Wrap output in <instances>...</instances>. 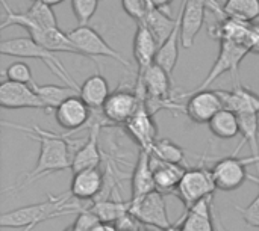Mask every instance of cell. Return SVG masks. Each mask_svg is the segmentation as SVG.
I'll list each match as a JSON object with an SVG mask.
<instances>
[{
    "label": "cell",
    "instance_id": "obj_1",
    "mask_svg": "<svg viewBox=\"0 0 259 231\" xmlns=\"http://www.w3.org/2000/svg\"><path fill=\"white\" fill-rule=\"evenodd\" d=\"M2 126L26 132V133H29V136L32 139H36L39 142V156H38L35 168L27 176H24L23 180H20L17 185L8 188L6 191H20L24 186H27V185L33 183L35 180H39L49 174H53L58 171H65V169L71 168L73 157L70 156V147H71V141L68 139L70 133H56V132L39 129L36 126L29 129V127L11 124L6 121H2Z\"/></svg>",
    "mask_w": 259,
    "mask_h": 231
},
{
    "label": "cell",
    "instance_id": "obj_2",
    "mask_svg": "<svg viewBox=\"0 0 259 231\" xmlns=\"http://www.w3.org/2000/svg\"><path fill=\"white\" fill-rule=\"evenodd\" d=\"M73 197L68 194L62 195H49L47 201L29 204L24 207H18L0 215V227L2 228H23V231H33L36 225L73 213H80L85 207L80 204L70 203Z\"/></svg>",
    "mask_w": 259,
    "mask_h": 231
},
{
    "label": "cell",
    "instance_id": "obj_3",
    "mask_svg": "<svg viewBox=\"0 0 259 231\" xmlns=\"http://www.w3.org/2000/svg\"><path fill=\"white\" fill-rule=\"evenodd\" d=\"M0 53L3 56H12V57H29V59H39L42 61L49 70L62 82L67 83V86L74 88L79 92L80 85L74 82V79L70 76L65 65L56 57V54L36 41H33L30 36H18L11 39H3L0 42Z\"/></svg>",
    "mask_w": 259,
    "mask_h": 231
},
{
    "label": "cell",
    "instance_id": "obj_4",
    "mask_svg": "<svg viewBox=\"0 0 259 231\" xmlns=\"http://www.w3.org/2000/svg\"><path fill=\"white\" fill-rule=\"evenodd\" d=\"M67 35L70 41L74 44V47L77 48V51L80 53V56H85L88 59H94L97 56L111 57L118 64H121L123 67L131 68V64L115 48H112L105 41V38L91 26H77L70 32H67Z\"/></svg>",
    "mask_w": 259,
    "mask_h": 231
},
{
    "label": "cell",
    "instance_id": "obj_5",
    "mask_svg": "<svg viewBox=\"0 0 259 231\" xmlns=\"http://www.w3.org/2000/svg\"><path fill=\"white\" fill-rule=\"evenodd\" d=\"M215 191L217 189H215L211 171L203 166H199V168H191L185 171L175 194L182 201L185 212H188L199 201L212 197Z\"/></svg>",
    "mask_w": 259,
    "mask_h": 231
},
{
    "label": "cell",
    "instance_id": "obj_6",
    "mask_svg": "<svg viewBox=\"0 0 259 231\" xmlns=\"http://www.w3.org/2000/svg\"><path fill=\"white\" fill-rule=\"evenodd\" d=\"M250 53L249 47L246 44H240V42H234V41H220V51L219 56L212 65V68L209 70L208 76L205 77V80L193 91L187 92H197V91H205L209 88L211 83H214L219 77H222L225 73L231 71L235 77V80L238 79V68L240 64L243 62V59Z\"/></svg>",
    "mask_w": 259,
    "mask_h": 231
},
{
    "label": "cell",
    "instance_id": "obj_7",
    "mask_svg": "<svg viewBox=\"0 0 259 231\" xmlns=\"http://www.w3.org/2000/svg\"><path fill=\"white\" fill-rule=\"evenodd\" d=\"M2 5L6 12L5 20L0 26L2 30L9 26H20L26 30L33 26L58 27V20H56V15H55L52 6L46 5L42 0H32V5L23 12L12 11V8L8 5L6 0H2Z\"/></svg>",
    "mask_w": 259,
    "mask_h": 231
},
{
    "label": "cell",
    "instance_id": "obj_8",
    "mask_svg": "<svg viewBox=\"0 0 259 231\" xmlns=\"http://www.w3.org/2000/svg\"><path fill=\"white\" fill-rule=\"evenodd\" d=\"M129 203H131L129 213L141 224L161 231L171 227L167 212V204L161 192L155 191L137 201H129Z\"/></svg>",
    "mask_w": 259,
    "mask_h": 231
},
{
    "label": "cell",
    "instance_id": "obj_9",
    "mask_svg": "<svg viewBox=\"0 0 259 231\" xmlns=\"http://www.w3.org/2000/svg\"><path fill=\"white\" fill-rule=\"evenodd\" d=\"M141 106H144V101L137 95L135 89L118 86L108 97L106 103L102 107V113L109 123V126H124L138 112Z\"/></svg>",
    "mask_w": 259,
    "mask_h": 231
},
{
    "label": "cell",
    "instance_id": "obj_10",
    "mask_svg": "<svg viewBox=\"0 0 259 231\" xmlns=\"http://www.w3.org/2000/svg\"><path fill=\"white\" fill-rule=\"evenodd\" d=\"M211 174L215 189L223 192L237 191L249 180L247 165L237 156L220 159L211 169Z\"/></svg>",
    "mask_w": 259,
    "mask_h": 231
},
{
    "label": "cell",
    "instance_id": "obj_11",
    "mask_svg": "<svg viewBox=\"0 0 259 231\" xmlns=\"http://www.w3.org/2000/svg\"><path fill=\"white\" fill-rule=\"evenodd\" d=\"M181 97H190L185 104V115L196 124H209V121L225 109L219 91H197L191 94H182Z\"/></svg>",
    "mask_w": 259,
    "mask_h": 231
},
{
    "label": "cell",
    "instance_id": "obj_12",
    "mask_svg": "<svg viewBox=\"0 0 259 231\" xmlns=\"http://www.w3.org/2000/svg\"><path fill=\"white\" fill-rule=\"evenodd\" d=\"M208 0H184L181 3V41L184 48L194 45L196 36L203 27Z\"/></svg>",
    "mask_w": 259,
    "mask_h": 231
},
{
    "label": "cell",
    "instance_id": "obj_13",
    "mask_svg": "<svg viewBox=\"0 0 259 231\" xmlns=\"http://www.w3.org/2000/svg\"><path fill=\"white\" fill-rule=\"evenodd\" d=\"M0 106L3 109H42L44 103L33 86L3 80L0 85Z\"/></svg>",
    "mask_w": 259,
    "mask_h": 231
},
{
    "label": "cell",
    "instance_id": "obj_14",
    "mask_svg": "<svg viewBox=\"0 0 259 231\" xmlns=\"http://www.w3.org/2000/svg\"><path fill=\"white\" fill-rule=\"evenodd\" d=\"M126 133L140 147V150L152 151L155 142L158 141V126L153 115L146 106H141L138 112L124 124Z\"/></svg>",
    "mask_w": 259,
    "mask_h": 231
},
{
    "label": "cell",
    "instance_id": "obj_15",
    "mask_svg": "<svg viewBox=\"0 0 259 231\" xmlns=\"http://www.w3.org/2000/svg\"><path fill=\"white\" fill-rule=\"evenodd\" d=\"M91 117H93V110L85 104V101L79 95L65 100L55 110V118L58 126L67 130L68 133H73L80 127L88 126Z\"/></svg>",
    "mask_w": 259,
    "mask_h": 231
},
{
    "label": "cell",
    "instance_id": "obj_16",
    "mask_svg": "<svg viewBox=\"0 0 259 231\" xmlns=\"http://www.w3.org/2000/svg\"><path fill=\"white\" fill-rule=\"evenodd\" d=\"M103 186L105 174L99 168H91L73 174L68 192L77 201H90L100 197Z\"/></svg>",
    "mask_w": 259,
    "mask_h": 231
},
{
    "label": "cell",
    "instance_id": "obj_17",
    "mask_svg": "<svg viewBox=\"0 0 259 231\" xmlns=\"http://www.w3.org/2000/svg\"><path fill=\"white\" fill-rule=\"evenodd\" d=\"M158 42L150 33V30L146 27L144 23H137V32L134 36V57L137 62V79L138 80L144 71L155 64V56L158 53Z\"/></svg>",
    "mask_w": 259,
    "mask_h": 231
},
{
    "label": "cell",
    "instance_id": "obj_18",
    "mask_svg": "<svg viewBox=\"0 0 259 231\" xmlns=\"http://www.w3.org/2000/svg\"><path fill=\"white\" fill-rule=\"evenodd\" d=\"M26 32H27V36H30L33 41H36L38 44H41L42 47H46L47 50L53 53H73V54L80 56L74 44L70 41L68 35L62 32L59 27L33 26V27H29Z\"/></svg>",
    "mask_w": 259,
    "mask_h": 231
},
{
    "label": "cell",
    "instance_id": "obj_19",
    "mask_svg": "<svg viewBox=\"0 0 259 231\" xmlns=\"http://www.w3.org/2000/svg\"><path fill=\"white\" fill-rule=\"evenodd\" d=\"M225 109L238 113H259V95L249 88L235 82L232 91H219Z\"/></svg>",
    "mask_w": 259,
    "mask_h": 231
},
{
    "label": "cell",
    "instance_id": "obj_20",
    "mask_svg": "<svg viewBox=\"0 0 259 231\" xmlns=\"http://www.w3.org/2000/svg\"><path fill=\"white\" fill-rule=\"evenodd\" d=\"M155 180L152 171V154L149 151L140 150L135 169L132 172V197L131 201H137L152 192H155Z\"/></svg>",
    "mask_w": 259,
    "mask_h": 231
},
{
    "label": "cell",
    "instance_id": "obj_21",
    "mask_svg": "<svg viewBox=\"0 0 259 231\" xmlns=\"http://www.w3.org/2000/svg\"><path fill=\"white\" fill-rule=\"evenodd\" d=\"M152 171L156 191L161 194H170L176 191L187 169L182 165L162 162L152 156Z\"/></svg>",
    "mask_w": 259,
    "mask_h": 231
},
{
    "label": "cell",
    "instance_id": "obj_22",
    "mask_svg": "<svg viewBox=\"0 0 259 231\" xmlns=\"http://www.w3.org/2000/svg\"><path fill=\"white\" fill-rule=\"evenodd\" d=\"M77 95L85 101V104L91 110H102L103 104L111 95V89L108 80L100 73H96L85 79V82L79 88Z\"/></svg>",
    "mask_w": 259,
    "mask_h": 231
},
{
    "label": "cell",
    "instance_id": "obj_23",
    "mask_svg": "<svg viewBox=\"0 0 259 231\" xmlns=\"http://www.w3.org/2000/svg\"><path fill=\"white\" fill-rule=\"evenodd\" d=\"M182 231H215L214 213H212V197L199 201L193 206L182 219Z\"/></svg>",
    "mask_w": 259,
    "mask_h": 231
},
{
    "label": "cell",
    "instance_id": "obj_24",
    "mask_svg": "<svg viewBox=\"0 0 259 231\" xmlns=\"http://www.w3.org/2000/svg\"><path fill=\"white\" fill-rule=\"evenodd\" d=\"M141 23L146 24V27L150 30V33L156 39L158 45L161 47L170 38L171 32L175 30L176 23H178V17L171 18L170 11L149 8V11L146 14V18Z\"/></svg>",
    "mask_w": 259,
    "mask_h": 231
},
{
    "label": "cell",
    "instance_id": "obj_25",
    "mask_svg": "<svg viewBox=\"0 0 259 231\" xmlns=\"http://www.w3.org/2000/svg\"><path fill=\"white\" fill-rule=\"evenodd\" d=\"M181 45H182V41H181V12H179L175 30L171 32L170 38L158 48V53L155 56V64L159 65L162 70H165L171 79H173V71L179 59Z\"/></svg>",
    "mask_w": 259,
    "mask_h": 231
},
{
    "label": "cell",
    "instance_id": "obj_26",
    "mask_svg": "<svg viewBox=\"0 0 259 231\" xmlns=\"http://www.w3.org/2000/svg\"><path fill=\"white\" fill-rule=\"evenodd\" d=\"M252 23H246L241 20L235 18H222L215 23L214 27H211V36L219 39V41H234L240 44L247 45V36H249V29Z\"/></svg>",
    "mask_w": 259,
    "mask_h": 231
},
{
    "label": "cell",
    "instance_id": "obj_27",
    "mask_svg": "<svg viewBox=\"0 0 259 231\" xmlns=\"http://www.w3.org/2000/svg\"><path fill=\"white\" fill-rule=\"evenodd\" d=\"M88 207L94 215H97L100 222H106V224H117L120 219H123L131 212V203H126L121 200H118V201L96 200Z\"/></svg>",
    "mask_w": 259,
    "mask_h": 231
},
{
    "label": "cell",
    "instance_id": "obj_28",
    "mask_svg": "<svg viewBox=\"0 0 259 231\" xmlns=\"http://www.w3.org/2000/svg\"><path fill=\"white\" fill-rule=\"evenodd\" d=\"M211 133L217 139H234L240 133L238 115L229 109H222L208 124Z\"/></svg>",
    "mask_w": 259,
    "mask_h": 231
},
{
    "label": "cell",
    "instance_id": "obj_29",
    "mask_svg": "<svg viewBox=\"0 0 259 231\" xmlns=\"http://www.w3.org/2000/svg\"><path fill=\"white\" fill-rule=\"evenodd\" d=\"M39 98L44 103V112L52 113L55 112L65 100L79 94L71 86H59V85H38L35 89Z\"/></svg>",
    "mask_w": 259,
    "mask_h": 231
},
{
    "label": "cell",
    "instance_id": "obj_30",
    "mask_svg": "<svg viewBox=\"0 0 259 231\" xmlns=\"http://www.w3.org/2000/svg\"><path fill=\"white\" fill-rule=\"evenodd\" d=\"M240 133L243 136L241 144L237 147L234 156L243 148L244 144H249L252 148V156H259V113H238Z\"/></svg>",
    "mask_w": 259,
    "mask_h": 231
},
{
    "label": "cell",
    "instance_id": "obj_31",
    "mask_svg": "<svg viewBox=\"0 0 259 231\" xmlns=\"http://www.w3.org/2000/svg\"><path fill=\"white\" fill-rule=\"evenodd\" d=\"M223 12L229 18L255 23L259 17V0H226Z\"/></svg>",
    "mask_w": 259,
    "mask_h": 231
},
{
    "label": "cell",
    "instance_id": "obj_32",
    "mask_svg": "<svg viewBox=\"0 0 259 231\" xmlns=\"http://www.w3.org/2000/svg\"><path fill=\"white\" fill-rule=\"evenodd\" d=\"M150 154L162 162L182 165L185 163V151L171 139H158L150 151Z\"/></svg>",
    "mask_w": 259,
    "mask_h": 231
},
{
    "label": "cell",
    "instance_id": "obj_33",
    "mask_svg": "<svg viewBox=\"0 0 259 231\" xmlns=\"http://www.w3.org/2000/svg\"><path fill=\"white\" fill-rule=\"evenodd\" d=\"M2 77L5 80H11V82H15V83H23V85L33 86L35 89L38 86L36 82L33 80L30 67L26 62H23V61L12 62L9 67H6V70L2 73Z\"/></svg>",
    "mask_w": 259,
    "mask_h": 231
},
{
    "label": "cell",
    "instance_id": "obj_34",
    "mask_svg": "<svg viewBox=\"0 0 259 231\" xmlns=\"http://www.w3.org/2000/svg\"><path fill=\"white\" fill-rule=\"evenodd\" d=\"M100 0H71V9L79 26H88L90 20L97 12Z\"/></svg>",
    "mask_w": 259,
    "mask_h": 231
},
{
    "label": "cell",
    "instance_id": "obj_35",
    "mask_svg": "<svg viewBox=\"0 0 259 231\" xmlns=\"http://www.w3.org/2000/svg\"><path fill=\"white\" fill-rule=\"evenodd\" d=\"M256 166H258V177L249 174V182H253V183H256L259 186V165H256ZM235 209L240 212L243 221H244L247 225L255 227V228H259V194L256 195V198H255L247 207H240V206H237Z\"/></svg>",
    "mask_w": 259,
    "mask_h": 231
},
{
    "label": "cell",
    "instance_id": "obj_36",
    "mask_svg": "<svg viewBox=\"0 0 259 231\" xmlns=\"http://www.w3.org/2000/svg\"><path fill=\"white\" fill-rule=\"evenodd\" d=\"M121 6H123L124 12L131 18H134L137 23L143 21L146 18L147 11H149L146 0H121Z\"/></svg>",
    "mask_w": 259,
    "mask_h": 231
},
{
    "label": "cell",
    "instance_id": "obj_37",
    "mask_svg": "<svg viewBox=\"0 0 259 231\" xmlns=\"http://www.w3.org/2000/svg\"><path fill=\"white\" fill-rule=\"evenodd\" d=\"M100 224V219L97 218V215H94L90 207H85L80 213H77V218L74 221V227L80 231H93L94 227H97Z\"/></svg>",
    "mask_w": 259,
    "mask_h": 231
},
{
    "label": "cell",
    "instance_id": "obj_38",
    "mask_svg": "<svg viewBox=\"0 0 259 231\" xmlns=\"http://www.w3.org/2000/svg\"><path fill=\"white\" fill-rule=\"evenodd\" d=\"M247 47L250 53H258L259 54V23H252L249 29V36H247Z\"/></svg>",
    "mask_w": 259,
    "mask_h": 231
},
{
    "label": "cell",
    "instance_id": "obj_39",
    "mask_svg": "<svg viewBox=\"0 0 259 231\" xmlns=\"http://www.w3.org/2000/svg\"><path fill=\"white\" fill-rule=\"evenodd\" d=\"M147 2V6L149 8H156V9H164V11H168L170 5L173 0H146Z\"/></svg>",
    "mask_w": 259,
    "mask_h": 231
},
{
    "label": "cell",
    "instance_id": "obj_40",
    "mask_svg": "<svg viewBox=\"0 0 259 231\" xmlns=\"http://www.w3.org/2000/svg\"><path fill=\"white\" fill-rule=\"evenodd\" d=\"M208 6H209V9H212L215 12V15L219 17V20L226 18V15L223 12V6H220L219 0H208Z\"/></svg>",
    "mask_w": 259,
    "mask_h": 231
},
{
    "label": "cell",
    "instance_id": "obj_41",
    "mask_svg": "<svg viewBox=\"0 0 259 231\" xmlns=\"http://www.w3.org/2000/svg\"><path fill=\"white\" fill-rule=\"evenodd\" d=\"M93 231H118L115 227V224H106V222H100L97 227H94Z\"/></svg>",
    "mask_w": 259,
    "mask_h": 231
},
{
    "label": "cell",
    "instance_id": "obj_42",
    "mask_svg": "<svg viewBox=\"0 0 259 231\" xmlns=\"http://www.w3.org/2000/svg\"><path fill=\"white\" fill-rule=\"evenodd\" d=\"M243 162L249 166V165H259V156L253 157V156H249V157H241Z\"/></svg>",
    "mask_w": 259,
    "mask_h": 231
},
{
    "label": "cell",
    "instance_id": "obj_43",
    "mask_svg": "<svg viewBox=\"0 0 259 231\" xmlns=\"http://www.w3.org/2000/svg\"><path fill=\"white\" fill-rule=\"evenodd\" d=\"M46 5H49V6H56V5H59V3H62V2H65V0H42Z\"/></svg>",
    "mask_w": 259,
    "mask_h": 231
},
{
    "label": "cell",
    "instance_id": "obj_44",
    "mask_svg": "<svg viewBox=\"0 0 259 231\" xmlns=\"http://www.w3.org/2000/svg\"><path fill=\"white\" fill-rule=\"evenodd\" d=\"M162 231H182V228H181L179 225H171L170 228H165V230Z\"/></svg>",
    "mask_w": 259,
    "mask_h": 231
},
{
    "label": "cell",
    "instance_id": "obj_45",
    "mask_svg": "<svg viewBox=\"0 0 259 231\" xmlns=\"http://www.w3.org/2000/svg\"><path fill=\"white\" fill-rule=\"evenodd\" d=\"M64 231H80V230H77V228H76L74 225H70V227H67V228H65Z\"/></svg>",
    "mask_w": 259,
    "mask_h": 231
}]
</instances>
